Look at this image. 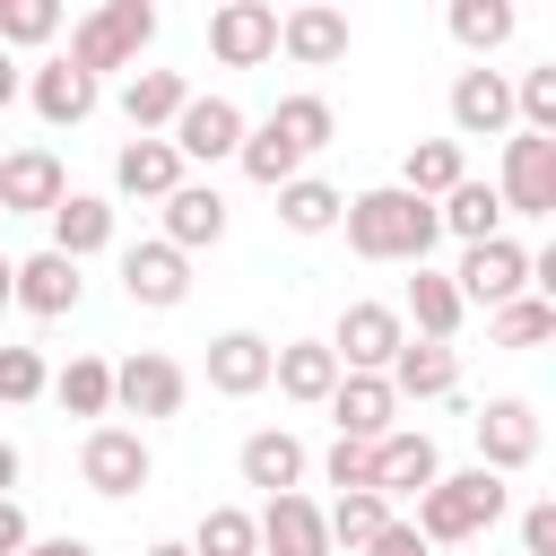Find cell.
Segmentation results:
<instances>
[{
	"label": "cell",
	"instance_id": "cell-11",
	"mask_svg": "<svg viewBox=\"0 0 556 556\" xmlns=\"http://www.w3.org/2000/svg\"><path fill=\"white\" fill-rule=\"evenodd\" d=\"M208 52H217L226 70L278 61V9H269V0H217V9H208Z\"/></svg>",
	"mask_w": 556,
	"mask_h": 556
},
{
	"label": "cell",
	"instance_id": "cell-21",
	"mask_svg": "<svg viewBox=\"0 0 556 556\" xmlns=\"http://www.w3.org/2000/svg\"><path fill=\"white\" fill-rule=\"evenodd\" d=\"M156 208H165V235H156V243H174L182 261L226 243V191H217V182H182V191L156 200Z\"/></svg>",
	"mask_w": 556,
	"mask_h": 556
},
{
	"label": "cell",
	"instance_id": "cell-4",
	"mask_svg": "<svg viewBox=\"0 0 556 556\" xmlns=\"http://www.w3.org/2000/svg\"><path fill=\"white\" fill-rule=\"evenodd\" d=\"M156 478V452H148V434L139 426H87V443H78V486L87 495H139Z\"/></svg>",
	"mask_w": 556,
	"mask_h": 556
},
{
	"label": "cell",
	"instance_id": "cell-34",
	"mask_svg": "<svg viewBox=\"0 0 556 556\" xmlns=\"http://www.w3.org/2000/svg\"><path fill=\"white\" fill-rule=\"evenodd\" d=\"M460 174H469L460 139H417V148L400 156V191H417V200H443V191H452Z\"/></svg>",
	"mask_w": 556,
	"mask_h": 556
},
{
	"label": "cell",
	"instance_id": "cell-41",
	"mask_svg": "<svg viewBox=\"0 0 556 556\" xmlns=\"http://www.w3.org/2000/svg\"><path fill=\"white\" fill-rule=\"evenodd\" d=\"M43 391H52L43 348H0V408H26V400H43Z\"/></svg>",
	"mask_w": 556,
	"mask_h": 556
},
{
	"label": "cell",
	"instance_id": "cell-7",
	"mask_svg": "<svg viewBox=\"0 0 556 556\" xmlns=\"http://www.w3.org/2000/svg\"><path fill=\"white\" fill-rule=\"evenodd\" d=\"M400 339H408L400 304H374V295H356V304L339 313V330H330L321 348L339 356V374H382V365L400 356Z\"/></svg>",
	"mask_w": 556,
	"mask_h": 556
},
{
	"label": "cell",
	"instance_id": "cell-1",
	"mask_svg": "<svg viewBox=\"0 0 556 556\" xmlns=\"http://www.w3.org/2000/svg\"><path fill=\"white\" fill-rule=\"evenodd\" d=\"M339 226H348V252H356V261H408V269H426V252L443 243L434 200H417V191H400V182L356 191V200L339 208Z\"/></svg>",
	"mask_w": 556,
	"mask_h": 556
},
{
	"label": "cell",
	"instance_id": "cell-43",
	"mask_svg": "<svg viewBox=\"0 0 556 556\" xmlns=\"http://www.w3.org/2000/svg\"><path fill=\"white\" fill-rule=\"evenodd\" d=\"M521 556H556V504H530L521 513Z\"/></svg>",
	"mask_w": 556,
	"mask_h": 556
},
{
	"label": "cell",
	"instance_id": "cell-47",
	"mask_svg": "<svg viewBox=\"0 0 556 556\" xmlns=\"http://www.w3.org/2000/svg\"><path fill=\"white\" fill-rule=\"evenodd\" d=\"M17 556H96V547H87V539H26Z\"/></svg>",
	"mask_w": 556,
	"mask_h": 556
},
{
	"label": "cell",
	"instance_id": "cell-37",
	"mask_svg": "<svg viewBox=\"0 0 556 556\" xmlns=\"http://www.w3.org/2000/svg\"><path fill=\"white\" fill-rule=\"evenodd\" d=\"M52 400H61L70 417H113V365H104V356H70V365L52 374Z\"/></svg>",
	"mask_w": 556,
	"mask_h": 556
},
{
	"label": "cell",
	"instance_id": "cell-23",
	"mask_svg": "<svg viewBox=\"0 0 556 556\" xmlns=\"http://www.w3.org/2000/svg\"><path fill=\"white\" fill-rule=\"evenodd\" d=\"M43 226H52V243H43V252L87 261V252H104V243H113V200H104V191H61Z\"/></svg>",
	"mask_w": 556,
	"mask_h": 556
},
{
	"label": "cell",
	"instance_id": "cell-25",
	"mask_svg": "<svg viewBox=\"0 0 556 556\" xmlns=\"http://www.w3.org/2000/svg\"><path fill=\"white\" fill-rule=\"evenodd\" d=\"M208 391H217V400L269 391V339H261V330H217V339H208Z\"/></svg>",
	"mask_w": 556,
	"mask_h": 556
},
{
	"label": "cell",
	"instance_id": "cell-5",
	"mask_svg": "<svg viewBox=\"0 0 556 556\" xmlns=\"http://www.w3.org/2000/svg\"><path fill=\"white\" fill-rule=\"evenodd\" d=\"M243 130H252V122H243V104H235V96H191V104L174 113L165 148H174V156H182V174H191V165H226V156L243 148Z\"/></svg>",
	"mask_w": 556,
	"mask_h": 556
},
{
	"label": "cell",
	"instance_id": "cell-44",
	"mask_svg": "<svg viewBox=\"0 0 556 556\" xmlns=\"http://www.w3.org/2000/svg\"><path fill=\"white\" fill-rule=\"evenodd\" d=\"M365 556H434V547H426V539H417L408 521H382V539H374Z\"/></svg>",
	"mask_w": 556,
	"mask_h": 556
},
{
	"label": "cell",
	"instance_id": "cell-35",
	"mask_svg": "<svg viewBox=\"0 0 556 556\" xmlns=\"http://www.w3.org/2000/svg\"><path fill=\"white\" fill-rule=\"evenodd\" d=\"M235 165H243V182H261V191H287V182L304 174V156H295V148H287L278 130H269V122H252V130H243Z\"/></svg>",
	"mask_w": 556,
	"mask_h": 556
},
{
	"label": "cell",
	"instance_id": "cell-9",
	"mask_svg": "<svg viewBox=\"0 0 556 556\" xmlns=\"http://www.w3.org/2000/svg\"><path fill=\"white\" fill-rule=\"evenodd\" d=\"M452 287H460V304L495 313V304L530 295V252H521L513 235H495V243H469V252H460V269H452Z\"/></svg>",
	"mask_w": 556,
	"mask_h": 556
},
{
	"label": "cell",
	"instance_id": "cell-12",
	"mask_svg": "<svg viewBox=\"0 0 556 556\" xmlns=\"http://www.w3.org/2000/svg\"><path fill=\"white\" fill-rule=\"evenodd\" d=\"M434 478H443V452H434V434H426V426H391V434L374 443V495H382V504L426 495Z\"/></svg>",
	"mask_w": 556,
	"mask_h": 556
},
{
	"label": "cell",
	"instance_id": "cell-49",
	"mask_svg": "<svg viewBox=\"0 0 556 556\" xmlns=\"http://www.w3.org/2000/svg\"><path fill=\"white\" fill-rule=\"evenodd\" d=\"M9 278H17V261H9V252H0V313H9Z\"/></svg>",
	"mask_w": 556,
	"mask_h": 556
},
{
	"label": "cell",
	"instance_id": "cell-6",
	"mask_svg": "<svg viewBox=\"0 0 556 556\" xmlns=\"http://www.w3.org/2000/svg\"><path fill=\"white\" fill-rule=\"evenodd\" d=\"M495 200H504V217H556V139H539V130H513V139H504Z\"/></svg>",
	"mask_w": 556,
	"mask_h": 556
},
{
	"label": "cell",
	"instance_id": "cell-50",
	"mask_svg": "<svg viewBox=\"0 0 556 556\" xmlns=\"http://www.w3.org/2000/svg\"><path fill=\"white\" fill-rule=\"evenodd\" d=\"M148 556H191V547H174V539H156V547H148Z\"/></svg>",
	"mask_w": 556,
	"mask_h": 556
},
{
	"label": "cell",
	"instance_id": "cell-17",
	"mask_svg": "<svg viewBox=\"0 0 556 556\" xmlns=\"http://www.w3.org/2000/svg\"><path fill=\"white\" fill-rule=\"evenodd\" d=\"M122 295H130V304H148V313H174V304L191 295V261H182L174 243H156V235H148V243H130V252H122Z\"/></svg>",
	"mask_w": 556,
	"mask_h": 556
},
{
	"label": "cell",
	"instance_id": "cell-46",
	"mask_svg": "<svg viewBox=\"0 0 556 556\" xmlns=\"http://www.w3.org/2000/svg\"><path fill=\"white\" fill-rule=\"evenodd\" d=\"M26 96V70H17V52H0V113Z\"/></svg>",
	"mask_w": 556,
	"mask_h": 556
},
{
	"label": "cell",
	"instance_id": "cell-24",
	"mask_svg": "<svg viewBox=\"0 0 556 556\" xmlns=\"http://www.w3.org/2000/svg\"><path fill=\"white\" fill-rule=\"evenodd\" d=\"M400 321H408V339H434V348H452V330L469 321V304H460L452 269H417V278H408V295H400Z\"/></svg>",
	"mask_w": 556,
	"mask_h": 556
},
{
	"label": "cell",
	"instance_id": "cell-33",
	"mask_svg": "<svg viewBox=\"0 0 556 556\" xmlns=\"http://www.w3.org/2000/svg\"><path fill=\"white\" fill-rule=\"evenodd\" d=\"M339 208H348V191L321 182V174H295V182L278 191V226H287V235H330Z\"/></svg>",
	"mask_w": 556,
	"mask_h": 556
},
{
	"label": "cell",
	"instance_id": "cell-19",
	"mask_svg": "<svg viewBox=\"0 0 556 556\" xmlns=\"http://www.w3.org/2000/svg\"><path fill=\"white\" fill-rule=\"evenodd\" d=\"M321 408H330L339 443H382V434L400 426V400H391V382H382V374H339V391H330Z\"/></svg>",
	"mask_w": 556,
	"mask_h": 556
},
{
	"label": "cell",
	"instance_id": "cell-20",
	"mask_svg": "<svg viewBox=\"0 0 556 556\" xmlns=\"http://www.w3.org/2000/svg\"><path fill=\"white\" fill-rule=\"evenodd\" d=\"M70 191L52 148H9L0 156V217H52V200Z\"/></svg>",
	"mask_w": 556,
	"mask_h": 556
},
{
	"label": "cell",
	"instance_id": "cell-27",
	"mask_svg": "<svg viewBox=\"0 0 556 556\" xmlns=\"http://www.w3.org/2000/svg\"><path fill=\"white\" fill-rule=\"evenodd\" d=\"M235 469H243V486H261V504H269V495H295V486H304V443H295L287 426H261V434H243Z\"/></svg>",
	"mask_w": 556,
	"mask_h": 556
},
{
	"label": "cell",
	"instance_id": "cell-28",
	"mask_svg": "<svg viewBox=\"0 0 556 556\" xmlns=\"http://www.w3.org/2000/svg\"><path fill=\"white\" fill-rule=\"evenodd\" d=\"M191 174H182V156L165 148V139H122V156H113V191L122 200H174Z\"/></svg>",
	"mask_w": 556,
	"mask_h": 556
},
{
	"label": "cell",
	"instance_id": "cell-15",
	"mask_svg": "<svg viewBox=\"0 0 556 556\" xmlns=\"http://www.w3.org/2000/svg\"><path fill=\"white\" fill-rule=\"evenodd\" d=\"M452 130L460 139H513V78L486 70V61H469L452 78Z\"/></svg>",
	"mask_w": 556,
	"mask_h": 556
},
{
	"label": "cell",
	"instance_id": "cell-40",
	"mask_svg": "<svg viewBox=\"0 0 556 556\" xmlns=\"http://www.w3.org/2000/svg\"><path fill=\"white\" fill-rule=\"evenodd\" d=\"M191 556H261L252 547V513L243 504H208L200 530H191Z\"/></svg>",
	"mask_w": 556,
	"mask_h": 556
},
{
	"label": "cell",
	"instance_id": "cell-13",
	"mask_svg": "<svg viewBox=\"0 0 556 556\" xmlns=\"http://www.w3.org/2000/svg\"><path fill=\"white\" fill-rule=\"evenodd\" d=\"M278 52H287L295 70H330V61H348V9H330V0H295V9H278Z\"/></svg>",
	"mask_w": 556,
	"mask_h": 556
},
{
	"label": "cell",
	"instance_id": "cell-31",
	"mask_svg": "<svg viewBox=\"0 0 556 556\" xmlns=\"http://www.w3.org/2000/svg\"><path fill=\"white\" fill-rule=\"evenodd\" d=\"M443 26H452V43H460L469 61H486V52H504V43H513V26H521V17H513V0H452V9H443Z\"/></svg>",
	"mask_w": 556,
	"mask_h": 556
},
{
	"label": "cell",
	"instance_id": "cell-14",
	"mask_svg": "<svg viewBox=\"0 0 556 556\" xmlns=\"http://www.w3.org/2000/svg\"><path fill=\"white\" fill-rule=\"evenodd\" d=\"M26 104H35V122H43V130H78V122L104 104V87L52 52V61H35V70H26Z\"/></svg>",
	"mask_w": 556,
	"mask_h": 556
},
{
	"label": "cell",
	"instance_id": "cell-39",
	"mask_svg": "<svg viewBox=\"0 0 556 556\" xmlns=\"http://www.w3.org/2000/svg\"><path fill=\"white\" fill-rule=\"evenodd\" d=\"M61 35V0H0V52H35Z\"/></svg>",
	"mask_w": 556,
	"mask_h": 556
},
{
	"label": "cell",
	"instance_id": "cell-16",
	"mask_svg": "<svg viewBox=\"0 0 556 556\" xmlns=\"http://www.w3.org/2000/svg\"><path fill=\"white\" fill-rule=\"evenodd\" d=\"M252 547L261 556H330V530H321V504L295 486V495H269L252 513Z\"/></svg>",
	"mask_w": 556,
	"mask_h": 556
},
{
	"label": "cell",
	"instance_id": "cell-26",
	"mask_svg": "<svg viewBox=\"0 0 556 556\" xmlns=\"http://www.w3.org/2000/svg\"><path fill=\"white\" fill-rule=\"evenodd\" d=\"M382 382H391V400H452L460 391V356L434 348V339H400V356L382 365Z\"/></svg>",
	"mask_w": 556,
	"mask_h": 556
},
{
	"label": "cell",
	"instance_id": "cell-36",
	"mask_svg": "<svg viewBox=\"0 0 556 556\" xmlns=\"http://www.w3.org/2000/svg\"><path fill=\"white\" fill-rule=\"evenodd\" d=\"M486 339L495 348H547L556 339V295H513L486 313Z\"/></svg>",
	"mask_w": 556,
	"mask_h": 556
},
{
	"label": "cell",
	"instance_id": "cell-10",
	"mask_svg": "<svg viewBox=\"0 0 556 556\" xmlns=\"http://www.w3.org/2000/svg\"><path fill=\"white\" fill-rule=\"evenodd\" d=\"M182 400H191V374L165 348H139V356L113 365V408H130V417H182Z\"/></svg>",
	"mask_w": 556,
	"mask_h": 556
},
{
	"label": "cell",
	"instance_id": "cell-45",
	"mask_svg": "<svg viewBox=\"0 0 556 556\" xmlns=\"http://www.w3.org/2000/svg\"><path fill=\"white\" fill-rule=\"evenodd\" d=\"M35 530H26V513H17V495H0V556H17Z\"/></svg>",
	"mask_w": 556,
	"mask_h": 556
},
{
	"label": "cell",
	"instance_id": "cell-8",
	"mask_svg": "<svg viewBox=\"0 0 556 556\" xmlns=\"http://www.w3.org/2000/svg\"><path fill=\"white\" fill-rule=\"evenodd\" d=\"M469 434H478V469H495V478H513V469L539 460V408H530L521 391L486 400V408L469 417Z\"/></svg>",
	"mask_w": 556,
	"mask_h": 556
},
{
	"label": "cell",
	"instance_id": "cell-29",
	"mask_svg": "<svg viewBox=\"0 0 556 556\" xmlns=\"http://www.w3.org/2000/svg\"><path fill=\"white\" fill-rule=\"evenodd\" d=\"M434 226L469 252V243H495L504 235V200H495V182H478V174H460L443 200H434Z\"/></svg>",
	"mask_w": 556,
	"mask_h": 556
},
{
	"label": "cell",
	"instance_id": "cell-42",
	"mask_svg": "<svg viewBox=\"0 0 556 556\" xmlns=\"http://www.w3.org/2000/svg\"><path fill=\"white\" fill-rule=\"evenodd\" d=\"M321 478H330L339 495H374V443H330V452H321Z\"/></svg>",
	"mask_w": 556,
	"mask_h": 556
},
{
	"label": "cell",
	"instance_id": "cell-3",
	"mask_svg": "<svg viewBox=\"0 0 556 556\" xmlns=\"http://www.w3.org/2000/svg\"><path fill=\"white\" fill-rule=\"evenodd\" d=\"M148 43H156V9H148V0H104V9H87V17L70 26V52H61V61L104 87V70H139Z\"/></svg>",
	"mask_w": 556,
	"mask_h": 556
},
{
	"label": "cell",
	"instance_id": "cell-38",
	"mask_svg": "<svg viewBox=\"0 0 556 556\" xmlns=\"http://www.w3.org/2000/svg\"><path fill=\"white\" fill-rule=\"evenodd\" d=\"M382 521H400L382 495H339V504H321V530H330V547H356V556L382 539Z\"/></svg>",
	"mask_w": 556,
	"mask_h": 556
},
{
	"label": "cell",
	"instance_id": "cell-30",
	"mask_svg": "<svg viewBox=\"0 0 556 556\" xmlns=\"http://www.w3.org/2000/svg\"><path fill=\"white\" fill-rule=\"evenodd\" d=\"M269 382H278L287 400L321 408V400L339 391V356H330L321 339H287V348H269Z\"/></svg>",
	"mask_w": 556,
	"mask_h": 556
},
{
	"label": "cell",
	"instance_id": "cell-18",
	"mask_svg": "<svg viewBox=\"0 0 556 556\" xmlns=\"http://www.w3.org/2000/svg\"><path fill=\"white\" fill-rule=\"evenodd\" d=\"M78 295H87V278H78V261H61V252H26V261H17V278H9V304H17V313H35V321L78 313Z\"/></svg>",
	"mask_w": 556,
	"mask_h": 556
},
{
	"label": "cell",
	"instance_id": "cell-2",
	"mask_svg": "<svg viewBox=\"0 0 556 556\" xmlns=\"http://www.w3.org/2000/svg\"><path fill=\"white\" fill-rule=\"evenodd\" d=\"M513 513V486L495 478V469H452V478H434L426 495H417V539L426 547H469V539H486L495 521Z\"/></svg>",
	"mask_w": 556,
	"mask_h": 556
},
{
	"label": "cell",
	"instance_id": "cell-22",
	"mask_svg": "<svg viewBox=\"0 0 556 556\" xmlns=\"http://www.w3.org/2000/svg\"><path fill=\"white\" fill-rule=\"evenodd\" d=\"M182 104H191V78H182V70H130V78H122V122H130V139H165Z\"/></svg>",
	"mask_w": 556,
	"mask_h": 556
},
{
	"label": "cell",
	"instance_id": "cell-32",
	"mask_svg": "<svg viewBox=\"0 0 556 556\" xmlns=\"http://www.w3.org/2000/svg\"><path fill=\"white\" fill-rule=\"evenodd\" d=\"M261 122H269V130H278V139H287V148H295L304 165H313V156H321V148L339 139V113H330L321 96H278V104H269Z\"/></svg>",
	"mask_w": 556,
	"mask_h": 556
},
{
	"label": "cell",
	"instance_id": "cell-48",
	"mask_svg": "<svg viewBox=\"0 0 556 556\" xmlns=\"http://www.w3.org/2000/svg\"><path fill=\"white\" fill-rule=\"evenodd\" d=\"M17 478H26V452H17V443H9V434H0V495H9V486H17Z\"/></svg>",
	"mask_w": 556,
	"mask_h": 556
}]
</instances>
